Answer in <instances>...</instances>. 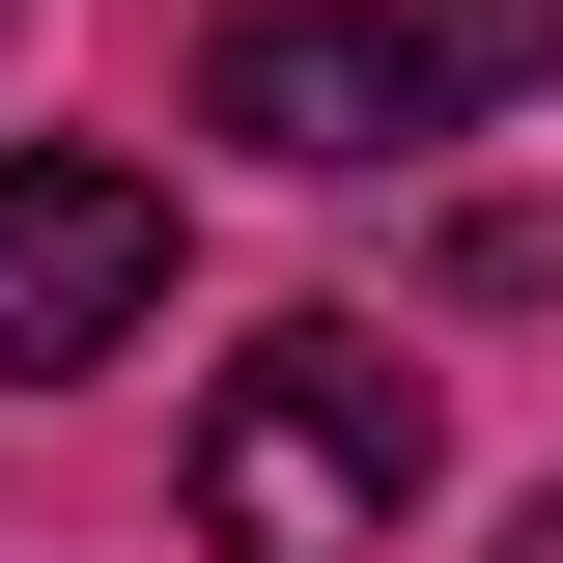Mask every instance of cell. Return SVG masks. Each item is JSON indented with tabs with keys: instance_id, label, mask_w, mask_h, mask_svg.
I'll return each instance as SVG.
<instances>
[{
	"instance_id": "4",
	"label": "cell",
	"mask_w": 563,
	"mask_h": 563,
	"mask_svg": "<svg viewBox=\"0 0 563 563\" xmlns=\"http://www.w3.org/2000/svg\"><path fill=\"white\" fill-rule=\"evenodd\" d=\"M507 563H563V479H536V536H507Z\"/></svg>"
},
{
	"instance_id": "2",
	"label": "cell",
	"mask_w": 563,
	"mask_h": 563,
	"mask_svg": "<svg viewBox=\"0 0 563 563\" xmlns=\"http://www.w3.org/2000/svg\"><path fill=\"white\" fill-rule=\"evenodd\" d=\"M395 507H422V339L282 310V339L198 395V536L225 563H395Z\"/></svg>"
},
{
	"instance_id": "5",
	"label": "cell",
	"mask_w": 563,
	"mask_h": 563,
	"mask_svg": "<svg viewBox=\"0 0 563 563\" xmlns=\"http://www.w3.org/2000/svg\"><path fill=\"white\" fill-rule=\"evenodd\" d=\"M0 29H29V0H0Z\"/></svg>"
},
{
	"instance_id": "1",
	"label": "cell",
	"mask_w": 563,
	"mask_h": 563,
	"mask_svg": "<svg viewBox=\"0 0 563 563\" xmlns=\"http://www.w3.org/2000/svg\"><path fill=\"white\" fill-rule=\"evenodd\" d=\"M563 85V0H254L198 57V141L254 169H422V141H479Z\"/></svg>"
},
{
	"instance_id": "3",
	"label": "cell",
	"mask_w": 563,
	"mask_h": 563,
	"mask_svg": "<svg viewBox=\"0 0 563 563\" xmlns=\"http://www.w3.org/2000/svg\"><path fill=\"white\" fill-rule=\"evenodd\" d=\"M169 310V169L113 141H0V366H113Z\"/></svg>"
}]
</instances>
